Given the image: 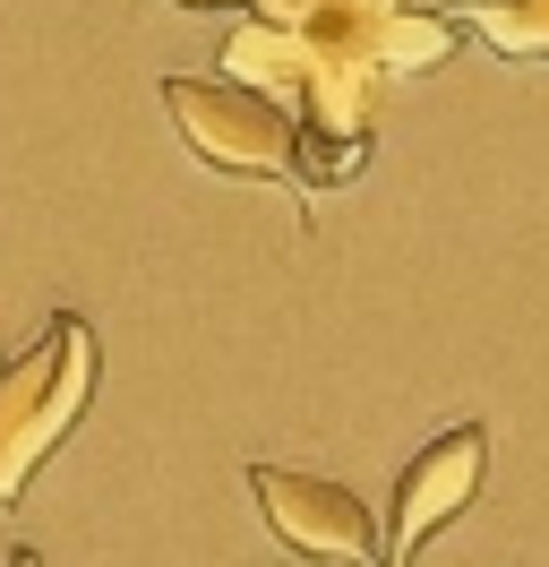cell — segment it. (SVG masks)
Wrapping results in <instances>:
<instances>
[{"mask_svg": "<svg viewBox=\"0 0 549 567\" xmlns=\"http://www.w3.org/2000/svg\"><path fill=\"white\" fill-rule=\"evenodd\" d=\"M95 370H103L95 327L77 310H52L27 353L0 361V507H18L34 491V473L52 464V447L86 422Z\"/></svg>", "mask_w": 549, "mask_h": 567, "instance_id": "cell-1", "label": "cell"}, {"mask_svg": "<svg viewBox=\"0 0 549 567\" xmlns=\"http://www.w3.org/2000/svg\"><path fill=\"white\" fill-rule=\"evenodd\" d=\"M164 112L172 130L189 138L198 164L232 181H292V155H301V121L267 95H249L232 78H164Z\"/></svg>", "mask_w": 549, "mask_h": 567, "instance_id": "cell-2", "label": "cell"}, {"mask_svg": "<svg viewBox=\"0 0 549 567\" xmlns=\"http://www.w3.org/2000/svg\"><path fill=\"white\" fill-rule=\"evenodd\" d=\"M249 498L267 516L274 542H292L309 559H386V533H377L370 498L318 482V473H283V464H249Z\"/></svg>", "mask_w": 549, "mask_h": 567, "instance_id": "cell-3", "label": "cell"}, {"mask_svg": "<svg viewBox=\"0 0 549 567\" xmlns=\"http://www.w3.org/2000/svg\"><path fill=\"white\" fill-rule=\"evenodd\" d=\"M489 482V430L480 422H455L438 430L421 456L404 464V482H395V525H386V567H412V550L429 542L438 525H455L464 507L480 498Z\"/></svg>", "mask_w": 549, "mask_h": 567, "instance_id": "cell-4", "label": "cell"}, {"mask_svg": "<svg viewBox=\"0 0 549 567\" xmlns=\"http://www.w3.org/2000/svg\"><path fill=\"white\" fill-rule=\"evenodd\" d=\"M224 78L249 86V95H267V104H283V112H301V95H309V43L283 35V27H267V18H240L232 35H224Z\"/></svg>", "mask_w": 549, "mask_h": 567, "instance_id": "cell-5", "label": "cell"}, {"mask_svg": "<svg viewBox=\"0 0 549 567\" xmlns=\"http://www.w3.org/2000/svg\"><path fill=\"white\" fill-rule=\"evenodd\" d=\"M455 43H464L455 18H438V9H395V18L377 27V70H386V78L446 70V61H455Z\"/></svg>", "mask_w": 549, "mask_h": 567, "instance_id": "cell-6", "label": "cell"}, {"mask_svg": "<svg viewBox=\"0 0 549 567\" xmlns=\"http://www.w3.org/2000/svg\"><path fill=\"white\" fill-rule=\"evenodd\" d=\"M473 27L507 61H549V0H473Z\"/></svg>", "mask_w": 549, "mask_h": 567, "instance_id": "cell-7", "label": "cell"}, {"mask_svg": "<svg viewBox=\"0 0 549 567\" xmlns=\"http://www.w3.org/2000/svg\"><path fill=\"white\" fill-rule=\"evenodd\" d=\"M249 9H258L267 27H283V35H309V27H318L335 0H249Z\"/></svg>", "mask_w": 549, "mask_h": 567, "instance_id": "cell-8", "label": "cell"}, {"mask_svg": "<svg viewBox=\"0 0 549 567\" xmlns=\"http://www.w3.org/2000/svg\"><path fill=\"white\" fill-rule=\"evenodd\" d=\"M343 9H361V18H377V27H386V18H395V9H412V0H343Z\"/></svg>", "mask_w": 549, "mask_h": 567, "instance_id": "cell-9", "label": "cell"}, {"mask_svg": "<svg viewBox=\"0 0 549 567\" xmlns=\"http://www.w3.org/2000/svg\"><path fill=\"white\" fill-rule=\"evenodd\" d=\"M0 567H43V559H34V550H9V559H0Z\"/></svg>", "mask_w": 549, "mask_h": 567, "instance_id": "cell-10", "label": "cell"}, {"mask_svg": "<svg viewBox=\"0 0 549 567\" xmlns=\"http://www.w3.org/2000/svg\"><path fill=\"white\" fill-rule=\"evenodd\" d=\"M180 9H240V0H180Z\"/></svg>", "mask_w": 549, "mask_h": 567, "instance_id": "cell-11", "label": "cell"}]
</instances>
